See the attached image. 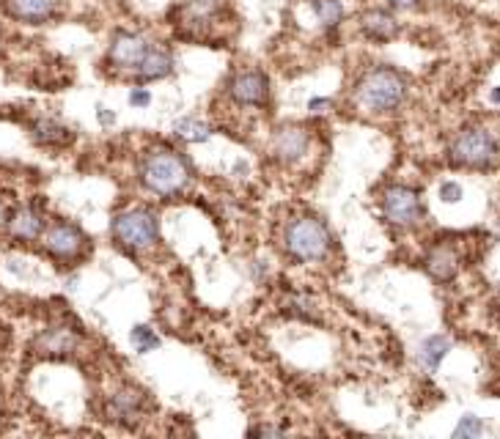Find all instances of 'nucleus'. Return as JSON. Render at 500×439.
I'll return each mask as SVG.
<instances>
[{
    "label": "nucleus",
    "instance_id": "f3484780",
    "mask_svg": "<svg viewBox=\"0 0 500 439\" xmlns=\"http://www.w3.org/2000/svg\"><path fill=\"white\" fill-rule=\"evenodd\" d=\"M75 343H77L75 330H69V327H52V330H47L39 338V349L44 355H67V352L75 349Z\"/></svg>",
    "mask_w": 500,
    "mask_h": 439
},
{
    "label": "nucleus",
    "instance_id": "393cba45",
    "mask_svg": "<svg viewBox=\"0 0 500 439\" xmlns=\"http://www.w3.org/2000/svg\"><path fill=\"white\" fill-rule=\"evenodd\" d=\"M130 105H133V108H149V105H151V91L143 88V85H135V88L130 91Z\"/></svg>",
    "mask_w": 500,
    "mask_h": 439
},
{
    "label": "nucleus",
    "instance_id": "a211bd4d",
    "mask_svg": "<svg viewBox=\"0 0 500 439\" xmlns=\"http://www.w3.org/2000/svg\"><path fill=\"white\" fill-rule=\"evenodd\" d=\"M448 352H451V340L443 338V335H431V338H426V340L421 343L418 360H421V365H423L429 373H434L437 368H440V363L446 360Z\"/></svg>",
    "mask_w": 500,
    "mask_h": 439
},
{
    "label": "nucleus",
    "instance_id": "ddd939ff",
    "mask_svg": "<svg viewBox=\"0 0 500 439\" xmlns=\"http://www.w3.org/2000/svg\"><path fill=\"white\" fill-rule=\"evenodd\" d=\"M9 234L20 242H34L44 234V217L36 212V209H30V206H22L17 209L12 217H9Z\"/></svg>",
    "mask_w": 500,
    "mask_h": 439
},
{
    "label": "nucleus",
    "instance_id": "f257e3e1",
    "mask_svg": "<svg viewBox=\"0 0 500 439\" xmlns=\"http://www.w3.org/2000/svg\"><path fill=\"white\" fill-rule=\"evenodd\" d=\"M190 165L181 154L171 151V148H151L146 151V156L138 165V179L154 196H179L187 184H190Z\"/></svg>",
    "mask_w": 500,
    "mask_h": 439
},
{
    "label": "nucleus",
    "instance_id": "dca6fc26",
    "mask_svg": "<svg viewBox=\"0 0 500 439\" xmlns=\"http://www.w3.org/2000/svg\"><path fill=\"white\" fill-rule=\"evenodd\" d=\"M30 135L39 146H69L72 143V130H67L64 124H58L55 118H39L34 127H30Z\"/></svg>",
    "mask_w": 500,
    "mask_h": 439
},
{
    "label": "nucleus",
    "instance_id": "cd10ccee",
    "mask_svg": "<svg viewBox=\"0 0 500 439\" xmlns=\"http://www.w3.org/2000/svg\"><path fill=\"white\" fill-rule=\"evenodd\" d=\"M325 108H330V100H310V102H308V110H310V113H322Z\"/></svg>",
    "mask_w": 500,
    "mask_h": 439
},
{
    "label": "nucleus",
    "instance_id": "4be33fe9",
    "mask_svg": "<svg viewBox=\"0 0 500 439\" xmlns=\"http://www.w3.org/2000/svg\"><path fill=\"white\" fill-rule=\"evenodd\" d=\"M130 340H133V347H135V352H138V355H149V352H154V349L160 347V335L154 332L151 327H146V324L133 327Z\"/></svg>",
    "mask_w": 500,
    "mask_h": 439
},
{
    "label": "nucleus",
    "instance_id": "a878e982",
    "mask_svg": "<svg viewBox=\"0 0 500 439\" xmlns=\"http://www.w3.org/2000/svg\"><path fill=\"white\" fill-rule=\"evenodd\" d=\"M97 118H100L102 127H113V124H116V113H113V110H108L105 105H100V108H97Z\"/></svg>",
    "mask_w": 500,
    "mask_h": 439
},
{
    "label": "nucleus",
    "instance_id": "7ed1b4c3",
    "mask_svg": "<svg viewBox=\"0 0 500 439\" xmlns=\"http://www.w3.org/2000/svg\"><path fill=\"white\" fill-rule=\"evenodd\" d=\"M333 236L327 226L317 217H297L284 231V250L300 264L322 261L330 253Z\"/></svg>",
    "mask_w": 500,
    "mask_h": 439
},
{
    "label": "nucleus",
    "instance_id": "9d476101",
    "mask_svg": "<svg viewBox=\"0 0 500 439\" xmlns=\"http://www.w3.org/2000/svg\"><path fill=\"white\" fill-rule=\"evenodd\" d=\"M308 146H310V138H308V132L300 130V127L280 130V132H275V140H272L275 156H278L280 163H286V165L302 160V156L308 154Z\"/></svg>",
    "mask_w": 500,
    "mask_h": 439
},
{
    "label": "nucleus",
    "instance_id": "f03ea898",
    "mask_svg": "<svg viewBox=\"0 0 500 439\" xmlns=\"http://www.w3.org/2000/svg\"><path fill=\"white\" fill-rule=\"evenodd\" d=\"M355 102L371 113H393L407 97V80L391 67L368 69L355 85Z\"/></svg>",
    "mask_w": 500,
    "mask_h": 439
},
{
    "label": "nucleus",
    "instance_id": "2eb2a0df",
    "mask_svg": "<svg viewBox=\"0 0 500 439\" xmlns=\"http://www.w3.org/2000/svg\"><path fill=\"white\" fill-rule=\"evenodd\" d=\"M360 30L371 42H391L399 34V22L391 12L371 9L360 17Z\"/></svg>",
    "mask_w": 500,
    "mask_h": 439
},
{
    "label": "nucleus",
    "instance_id": "bb28decb",
    "mask_svg": "<svg viewBox=\"0 0 500 439\" xmlns=\"http://www.w3.org/2000/svg\"><path fill=\"white\" fill-rule=\"evenodd\" d=\"M393 9H415L421 0H388Z\"/></svg>",
    "mask_w": 500,
    "mask_h": 439
},
{
    "label": "nucleus",
    "instance_id": "423d86ee",
    "mask_svg": "<svg viewBox=\"0 0 500 439\" xmlns=\"http://www.w3.org/2000/svg\"><path fill=\"white\" fill-rule=\"evenodd\" d=\"M383 214H385L388 223H393L399 228L418 226L421 217H423L421 196L413 190V187L393 184V187H388L385 196H383Z\"/></svg>",
    "mask_w": 500,
    "mask_h": 439
},
{
    "label": "nucleus",
    "instance_id": "f8f14e48",
    "mask_svg": "<svg viewBox=\"0 0 500 439\" xmlns=\"http://www.w3.org/2000/svg\"><path fill=\"white\" fill-rule=\"evenodd\" d=\"M173 72V55L163 47H151L146 50L143 60L138 64L135 75L141 83H151V80H165Z\"/></svg>",
    "mask_w": 500,
    "mask_h": 439
},
{
    "label": "nucleus",
    "instance_id": "9b49d317",
    "mask_svg": "<svg viewBox=\"0 0 500 439\" xmlns=\"http://www.w3.org/2000/svg\"><path fill=\"white\" fill-rule=\"evenodd\" d=\"M60 0H6V12L28 25H44L58 14Z\"/></svg>",
    "mask_w": 500,
    "mask_h": 439
},
{
    "label": "nucleus",
    "instance_id": "5701e85b",
    "mask_svg": "<svg viewBox=\"0 0 500 439\" xmlns=\"http://www.w3.org/2000/svg\"><path fill=\"white\" fill-rule=\"evenodd\" d=\"M484 434V423L476 415H462L459 426L454 428V436H479Z\"/></svg>",
    "mask_w": 500,
    "mask_h": 439
},
{
    "label": "nucleus",
    "instance_id": "6ab92c4d",
    "mask_svg": "<svg viewBox=\"0 0 500 439\" xmlns=\"http://www.w3.org/2000/svg\"><path fill=\"white\" fill-rule=\"evenodd\" d=\"M173 135L184 143H206L212 138V130L206 121H201L196 116H187L173 124Z\"/></svg>",
    "mask_w": 500,
    "mask_h": 439
},
{
    "label": "nucleus",
    "instance_id": "c85d7f7f",
    "mask_svg": "<svg viewBox=\"0 0 500 439\" xmlns=\"http://www.w3.org/2000/svg\"><path fill=\"white\" fill-rule=\"evenodd\" d=\"M489 100H492L495 105H500V88H495V91L489 93Z\"/></svg>",
    "mask_w": 500,
    "mask_h": 439
},
{
    "label": "nucleus",
    "instance_id": "b1692460",
    "mask_svg": "<svg viewBox=\"0 0 500 439\" xmlns=\"http://www.w3.org/2000/svg\"><path fill=\"white\" fill-rule=\"evenodd\" d=\"M440 201H443V204H459V201H462V184H456V181H443V184H440Z\"/></svg>",
    "mask_w": 500,
    "mask_h": 439
},
{
    "label": "nucleus",
    "instance_id": "39448f33",
    "mask_svg": "<svg viewBox=\"0 0 500 439\" xmlns=\"http://www.w3.org/2000/svg\"><path fill=\"white\" fill-rule=\"evenodd\" d=\"M500 146L487 130H464L448 146V160L462 168H489L497 163Z\"/></svg>",
    "mask_w": 500,
    "mask_h": 439
},
{
    "label": "nucleus",
    "instance_id": "6e6552de",
    "mask_svg": "<svg viewBox=\"0 0 500 439\" xmlns=\"http://www.w3.org/2000/svg\"><path fill=\"white\" fill-rule=\"evenodd\" d=\"M44 247H47V253L52 259H77L83 253V247H85V236L83 231L75 226V223H52L44 234Z\"/></svg>",
    "mask_w": 500,
    "mask_h": 439
},
{
    "label": "nucleus",
    "instance_id": "1a4fd4ad",
    "mask_svg": "<svg viewBox=\"0 0 500 439\" xmlns=\"http://www.w3.org/2000/svg\"><path fill=\"white\" fill-rule=\"evenodd\" d=\"M149 50V42L138 34H127V30H118V34L110 39V50H108V60L116 69H138V64L143 60Z\"/></svg>",
    "mask_w": 500,
    "mask_h": 439
},
{
    "label": "nucleus",
    "instance_id": "0eeeda50",
    "mask_svg": "<svg viewBox=\"0 0 500 439\" xmlns=\"http://www.w3.org/2000/svg\"><path fill=\"white\" fill-rule=\"evenodd\" d=\"M229 97L242 108H262L270 97V80L259 69L239 72L229 80Z\"/></svg>",
    "mask_w": 500,
    "mask_h": 439
},
{
    "label": "nucleus",
    "instance_id": "4468645a",
    "mask_svg": "<svg viewBox=\"0 0 500 439\" xmlns=\"http://www.w3.org/2000/svg\"><path fill=\"white\" fill-rule=\"evenodd\" d=\"M426 272L434 277V280H440V283H448V280H454L456 269H459V256H456V250L448 247V244H437L434 250H429V256L423 261Z\"/></svg>",
    "mask_w": 500,
    "mask_h": 439
},
{
    "label": "nucleus",
    "instance_id": "412c9836",
    "mask_svg": "<svg viewBox=\"0 0 500 439\" xmlns=\"http://www.w3.org/2000/svg\"><path fill=\"white\" fill-rule=\"evenodd\" d=\"M310 9H314L317 20L327 28H335L343 20V4L341 0H310Z\"/></svg>",
    "mask_w": 500,
    "mask_h": 439
},
{
    "label": "nucleus",
    "instance_id": "aec40b11",
    "mask_svg": "<svg viewBox=\"0 0 500 439\" xmlns=\"http://www.w3.org/2000/svg\"><path fill=\"white\" fill-rule=\"evenodd\" d=\"M141 410V395L138 390L127 387V390H118L113 398H110V415L116 420H127V418H135Z\"/></svg>",
    "mask_w": 500,
    "mask_h": 439
},
{
    "label": "nucleus",
    "instance_id": "20e7f679",
    "mask_svg": "<svg viewBox=\"0 0 500 439\" xmlns=\"http://www.w3.org/2000/svg\"><path fill=\"white\" fill-rule=\"evenodd\" d=\"M110 234L113 239L124 247V250H146L157 242L160 236V223H157V214L149 212V209H130V212H121L113 217L110 223Z\"/></svg>",
    "mask_w": 500,
    "mask_h": 439
}]
</instances>
